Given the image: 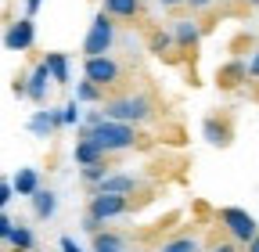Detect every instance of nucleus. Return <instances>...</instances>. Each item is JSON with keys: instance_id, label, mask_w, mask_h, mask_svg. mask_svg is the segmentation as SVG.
I'll use <instances>...</instances> for the list:
<instances>
[{"instance_id": "nucleus-1", "label": "nucleus", "mask_w": 259, "mask_h": 252, "mask_svg": "<svg viewBox=\"0 0 259 252\" xmlns=\"http://www.w3.org/2000/svg\"><path fill=\"white\" fill-rule=\"evenodd\" d=\"M79 137H94L108 155H115V151H130V148L137 144L134 122H119V119H108V115H105L101 122H94V126H83Z\"/></svg>"}, {"instance_id": "nucleus-2", "label": "nucleus", "mask_w": 259, "mask_h": 252, "mask_svg": "<svg viewBox=\"0 0 259 252\" xmlns=\"http://www.w3.org/2000/svg\"><path fill=\"white\" fill-rule=\"evenodd\" d=\"M105 115L137 126V122H148L155 115V105H151L148 94H119V98H108L105 101Z\"/></svg>"}, {"instance_id": "nucleus-3", "label": "nucleus", "mask_w": 259, "mask_h": 252, "mask_svg": "<svg viewBox=\"0 0 259 252\" xmlns=\"http://www.w3.org/2000/svg\"><path fill=\"white\" fill-rule=\"evenodd\" d=\"M115 47V18L101 8L94 18H90V29L83 36V54L87 58H97V54H108Z\"/></svg>"}, {"instance_id": "nucleus-4", "label": "nucleus", "mask_w": 259, "mask_h": 252, "mask_svg": "<svg viewBox=\"0 0 259 252\" xmlns=\"http://www.w3.org/2000/svg\"><path fill=\"white\" fill-rule=\"evenodd\" d=\"M216 220H220V227L231 234L238 245H248L255 234H259V224H255V216L248 213V209H238V205H223L220 213H216Z\"/></svg>"}, {"instance_id": "nucleus-5", "label": "nucleus", "mask_w": 259, "mask_h": 252, "mask_svg": "<svg viewBox=\"0 0 259 252\" xmlns=\"http://www.w3.org/2000/svg\"><path fill=\"white\" fill-rule=\"evenodd\" d=\"M83 76L94 79L97 87H115V83H122V65L112 54H97V58L83 61Z\"/></svg>"}, {"instance_id": "nucleus-6", "label": "nucleus", "mask_w": 259, "mask_h": 252, "mask_svg": "<svg viewBox=\"0 0 259 252\" xmlns=\"http://www.w3.org/2000/svg\"><path fill=\"white\" fill-rule=\"evenodd\" d=\"M126 209H130V195H115V191H97V195L90 198V209H87V216H94L97 224H108V220L122 216Z\"/></svg>"}, {"instance_id": "nucleus-7", "label": "nucleus", "mask_w": 259, "mask_h": 252, "mask_svg": "<svg viewBox=\"0 0 259 252\" xmlns=\"http://www.w3.org/2000/svg\"><path fill=\"white\" fill-rule=\"evenodd\" d=\"M32 44H36V22H32V15L15 18V22L4 29V47H8V51H29Z\"/></svg>"}, {"instance_id": "nucleus-8", "label": "nucleus", "mask_w": 259, "mask_h": 252, "mask_svg": "<svg viewBox=\"0 0 259 252\" xmlns=\"http://www.w3.org/2000/svg\"><path fill=\"white\" fill-rule=\"evenodd\" d=\"M54 76H51V65H47V58H40L36 65H32V72L25 76V98L32 105H44L47 101V90H51Z\"/></svg>"}, {"instance_id": "nucleus-9", "label": "nucleus", "mask_w": 259, "mask_h": 252, "mask_svg": "<svg viewBox=\"0 0 259 252\" xmlns=\"http://www.w3.org/2000/svg\"><path fill=\"white\" fill-rule=\"evenodd\" d=\"M202 137H205L212 148H227V144L234 141V126H231V119H227V115H205Z\"/></svg>"}, {"instance_id": "nucleus-10", "label": "nucleus", "mask_w": 259, "mask_h": 252, "mask_svg": "<svg viewBox=\"0 0 259 252\" xmlns=\"http://www.w3.org/2000/svg\"><path fill=\"white\" fill-rule=\"evenodd\" d=\"M173 40L180 51H194L202 44V25L194 18H173Z\"/></svg>"}, {"instance_id": "nucleus-11", "label": "nucleus", "mask_w": 259, "mask_h": 252, "mask_svg": "<svg viewBox=\"0 0 259 252\" xmlns=\"http://www.w3.org/2000/svg\"><path fill=\"white\" fill-rule=\"evenodd\" d=\"M61 126V108H36L29 115V130H32V137H51L54 130Z\"/></svg>"}, {"instance_id": "nucleus-12", "label": "nucleus", "mask_w": 259, "mask_h": 252, "mask_svg": "<svg viewBox=\"0 0 259 252\" xmlns=\"http://www.w3.org/2000/svg\"><path fill=\"white\" fill-rule=\"evenodd\" d=\"M245 79H252L248 76V61H227V65H220V72H216V83L223 87V90H234V87H241Z\"/></svg>"}, {"instance_id": "nucleus-13", "label": "nucleus", "mask_w": 259, "mask_h": 252, "mask_svg": "<svg viewBox=\"0 0 259 252\" xmlns=\"http://www.w3.org/2000/svg\"><path fill=\"white\" fill-rule=\"evenodd\" d=\"M105 155H108V151L97 144L94 137H79L76 148H72V162H76V166H90V162H101Z\"/></svg>"}, {"instance_id": "nucleus-14", "label": "nucleus", "mask_w": 259, "mask_h": 252, "mask_svg": "<svg viewBox=\"0 0 259 252\" xmlns=\"http://www.w3.org/2000/svg\"><path fill=\"white\" fill-rule=\"evenodd\" d=\"M11 184H15V195H22V198H32L40 191V173L32 170V166H18V173L11 177Z\"/></svg>"}, {"instance_id": "nucleus-15", "label": "nucleus", "mask_w": 259, "mask_h": 252, "mask_svg": "<svg viewBox=\"0 0 259 252\" xmlns=\"http://www.w3.org/2000/svg\"><path fill=\"white\" fill-rule=\"evenodd\" d=\"M97 191H115V195H134V191H141V180L137 177H130V173H108L105 180H101V187Z\"/></svg>"}, {"instance_id": "nucleus-16", "label": "nucleus", "mask_w": 259, "mask_h": 252, "mask_svg": "<svg viewBox=\"0 0 259 252\" xmlns=\"http://www.w3.org/2000/svg\"><path fill=\"white\" fill-rule=\"evenodd\" d=\"M29 202H32V213H36V220H51V216L58 213V195L47 191V187H40V191L32 195Z\"/></svg>"}, {"instance_id": "nucleus-17", "label": "nucleus", "mask_w": 259, "mask_h": 252, "mask_svg": "<svg viewBox=\"0 0 259 252\" xmlns=\"http://www.w3.org/2000/svg\"><path fill=\"white\" fill-rule=\"evenodd\" d=\"M47 65H51V76H54V83L58 87H69V54H61V51H51L47 54Z\"/></svg>"}, {"instance_id": "nucleus-18", "label": "nucleus", "mask_w": 259, "mask_h": 252, "mask_svg": "<svg viewBox=\"0 0 259 252\" xmlns=\"http://www.w3.org/2000/svg\"><path fill=\"white\" fill-rule=\"evenodd\" d=\"M105 11H108L112 18L130 22V18H137V15H141V0H105Z\"/></svg>"}, {"instance_id": "nucleus-19", "label": "nucleus", "mask_w": 259, "mask_h": 252, "mask_svg": "<svg viewBox=\"0 0 259 252\" xmlns=\"http://www.w3.org/2000/svg\"><path fill=\"white\" fill-rule=\"evenodd\" d=\"M8 245H11L15 252H32V248H36V234H32V227H25V224H15Z\"/></svg>"}, {"instance_id": "nucleus-20", "label": "nucleus", "mask_w": 259, "mask_h": 252, "mask_svg": "<svg viewBox=\"0 0 259 252\" xmlns=\"http://www.w3.org/2000/svg\"><path fill=\"white\" fill-rule=\"evenodd\" d=\"M112 173V166L101 159V162H90V166H79V177H83V184H90V187H101V180Z\"/></svg>"}, {"instance_id": "nucleus-21", "label": "nucleus", "mask_w": 259, "mask_h": 252, "mask_svg": "<svg viewBox=\"0 0 259 252\" xmlns=\"http://www.w3.org/2000/svg\"><path fill=\"white\" fill-rule=\"evenodd\" d=\"M101 90H105V87H97L94 79L83 76V79L76 83V101H101V105H105V94H101Z\"/></svg>"}, {"instance_id": "nucleus-22", "label": "nucleus", "mask_w": 259, "mask_h": 252, "mask_svg": "<svg viewBox=\"0 0 259 252\" xmlns=\"http://www.w3.org/2000/svg\"><path fill=\"white\" fill-rule=\"evenodd\" d=\"M169 47H177L173 33H166V29H151V36H148V51H151V54H166Z\"/></svg>"}, {"instance_id": "nucleus-23", "label": "nucleus", "mask_w": 259, "mask_h": 252, "mask_svg": "<svg viewBox=\"0 0 259 252\" xmlns=\"http://www.w3.org/2000/svg\"><path fill=\"white\" fill-rule=\"evenodd\" d=\"M158 252H198V238H191V234H184V238H173V241H166Z\"/></svg>"}, {"instance_id": "nucleus-24", "label": "nucleus", "mask_w": 259, "mask_h": 252, "mask_svg": "<svg viewBox=\"0 0 259 252\" xmlns=\"http://www.w3.org/2000/svg\"><path fill=\"white\" fill-rule=\"evenodd\" d=\"M79 105H83V101H69V105H61V126H76V122H79V115H83V112H79Z\"/></svg>"}, {"instance_id": "nucleus-25", "label": "nucleus", "mask_w": 259, "mask_h": 252, "mask_svg": "<svg viewBox=\"0 0 259 252\" xmlns=\"http://www.w3.org/2000/svg\"><path fill=\"white\" fill-rule=\"evenodd\" d=\"M11 198H15V184H11V177H0V213L8 209Z\"/></svg>"}, {"instance_id": "nucleus-26", "label": "nucleus", "mask_w": 259, "mask_h": 252, "mask_svg": "<svg viewBox=\"0 0 259 252\" xmlns=\"http://www.w3.org/2000/svg\"><path fill=\"white\" fill-rule=\"evenodd\" d=\"M11 231H15V220L8 213H0V241H11Z\"/></svg>"}, {"instance_id": "nucleus-27", "label": "nucleus", "mask_w": 259, "mask_h": 252, "mask_svg": "<svg viewBox=\"0 0 259 252\" xmlns=\"http://www.w3.org/2000/svg\"><path fill=\"white\" fill-rule=\"evenodd\" d=\"M58 252H83V248L76 245V238H69V234H61V241H58Z\"/></svg>"}, {"instance_id": "nucleus-28", "label": "nucleus", "mask_w": 259, "mask_h": 252, "mask_svg": "<svg viewBox=\"0 0 259 252\" xmlns=\"http://www.w3.org/2000/svg\"><path fill=\"white\" fill-rule=\"evenodd\" d=\"M209 252H238V241L231 238V241H216V245H209Z\"/></svg>"}, {"instance_id": "nucleus-29", "label": "nucleus", "mask_w": 259, "mask_h": 252, "mask_svg": "<svg viewBox=\"0 0 259 252\" xmlns=\"http://www.w3.org/2000/svg\"><path fill=\"white\" fill-rule=\"evenodd\" d=\"M248 76H252V79H259V47H255V54L248 58Z\"/></svg>"}, {"instance_id": "nucleus-30", "label": "nucleus", "mask_w": 259, "mask_h": 252, "mask_svg": "<svg viewBox=\"0 0 259 252\" xmlns=\"http://www.w3.org/2000/svg\"><path fill=\"white\" fill-rule=\"evenodd\" d=\"M212 4H216V0H187L191 11H205V8H212Z\"/></svg>"}, {"instance_id": "nucleus-31", "label": "nucleus", "mask_w": 259, "mask_h": 252, "mask_svg": "<svg viewBox=\"0 0 259 252\" xmlns=\"http://www.w3.org/2000/svg\"><path fill=\"white\" fill-rule=\"evenodd\" d=\"M40 4H44V0H25V15H36Z\"/></svg>"}, {"instance_id": "nucleus-32", "label": "nucleus", "mask_w": 259, "mask_h": 252, "mask_svg": "<svg viewBox=\"0 0 259 252\" xmlns=\"http://www.w3.org/2000/svg\"><path fill=\"white\" fill-rule=\"evenodd\" d=\"M11 90H15V98H25V79H15Z\"/></svg>"}, {"instance_id": "nucleus-33", "label": "nucleus", "mask_w": 259, "mask_h": 252, "mask_svg": "<svg viewBox=\"0 0 259 252\" xmlns=\"http://www.w3.org/2000/svg\"><path fill=\"white\" fill-rule=\"evenodd\" d=\"M162 8H180V4H187V0H158Z\"/></svg>"}, {"instance_id": "nucleus-34", "label": "nucleus", "mask_w": 259, "mask_h": 252, "mask_svg": "<svg viewBox=\"0 0 259 252\" xmlns=\"http://www.w3.org/2000/svg\"><path fill=\"white\" fill-rule=\"evenodd\" d=\"M248 252H259V234H255V238L248 241Z\"/></svg>"}, {"instance_id": "nucleus-35", "label": "nucleus", "mask_w": 259, "mask_h": 252, "mask_svg": "<svg viewBox=\"0 0 259 252\" xmlns=\"http://www.w3.org/2000/svg\"><path fill=\"white\" fill-rule=\"evenodd\" d=\"M94 252H126V248H115V245H108V248H94Z\"/></svg>"}, {"instance_id": "nucleus-36", "label": "nucleus", "mask_w": 259, "mask_h": 252, "mask_svg": "<svg viewBox=\"0 0 259 252\" xmlns=\"http://www.w3.org/2000/svg\"><path fill=\"white\" fill-rule=\"evenodd\" d=\"M245 4H252V8H259V0H245Z\"/></svg>"}]
</instances>
